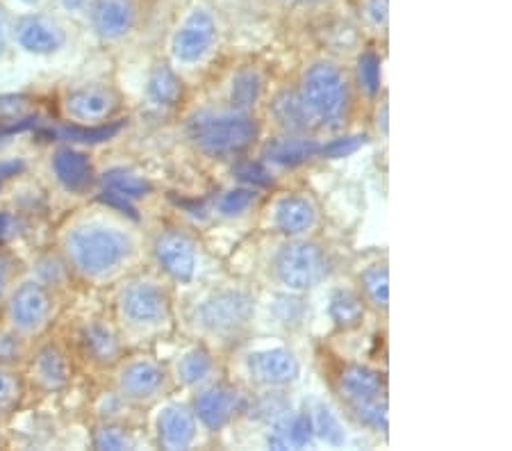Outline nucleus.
<instances>
[{"mask_svg": "<svg viewBox=\"0 0 512 451\" xmlns=\"http://www.w3.org/2000/svg\"><path fill=\"white\" fill-rule=\"evenodd\" d=\"M301 98L315 121L324 126H337L349 103V85L344 73L335 64H315L303 78Z\"/></svg>", "mask_w": 512, "mask_h": 451, "instance_id": "3", "label": "nucleus"}, {"mask_svg": "<svg viewBox=\"0 0 512 451\" xmlns=\"http://www.w3.org/2000/svg\"><path fill=\"white\" fill-rule=\"evenodd\" d=\"M360 87L367 94H376L381 89V60L374 53H365L358 62Z\"/></svg>", "mask_w": 512, "mask_h": 451, "instance_id": "34", "label": "nucleus"}, {"mask_svg": "<svg viewBox=\"0 0 512 451\" xmlns=\"http://www.w3.org/2000/svg\"><path fill=\"white\" fill-rule=\"evenodd\" d=\"M121 310L132 324H158L169 315V301L158 285L135 283L123 292Z\"/></svg>", "mask_w": 512, "mask_h": 451, "instance_id": "7", "label": "nucleus"}, {"mask_svg": "<svg viewBox=\"0 0 512 451\" xmlns=\"http://www.w3.org/2000/svg\"><path fill=\"white\" fill-rule=\"evenodd\" d=\"M253 299L244 292H219L198 308V322L212 333H233L249 322Z\"/></svg>", "mask_w": 512, "mask_h": 451, "instance_id": "5", "label": "nucleus"}, {"mask_svg": "<svg viewBox=\"0 0 512 451\" xmlns=\"http://www.w3.org/2000/svg\"><path fill=\"white\" fill-rule=\"evenodd\" d=\"M12 224H14L12 217L5 215V212H0V235H5L7 231H10Z\"/></svg>", "mask_w": 512, "mask_h": 451, "instance_id": "48", "label": "nucleus"}, {"mask_svg": "<svg viewBox=\"0 0 512 451\" xmlns=\"http://www.w3.org/2000/svg\"><path fill=\"white\" fill-rule=\"evenodd\" d=\"M23 108H26V98L23 96H0V117L3 119L21 117Z\"/></svg>", "mask_w": 512, "mask_h": 451, "instance_id": "43", "label": "nucleus"}, {"mask_svg": "<svg viewBox=\"0 0 512 451\" xmlns=\"http://www.w3.org/2000/svg\"><path fill=\"white\" fill-rule=\"evenodd\" d=\"M253 201H255L253 190H230L219 199V212L226 217L242 215L244 210L251 208Z\"/></svg>", "mask_w": 512, "mask_h": 451, "instance_id": "35", "label": "nucleus"}, {"mask_svg": "<svg viewBox=\"0 0 512 451\" xmlns=\"http://www.w3.org/2000/svg\"><path fill=\"white\" fill-rule=\"evenodd\" d=\"M51 313V299L48 292L37 283H26L14 292L10 301V315L14 324L23 328V331H37L39 326H44Z\"/></svg>", "mask_w": 512, "mask_h": 451, "instance_id": "9", "label": "nucleus"}, {"mask_svg": "<svg viewBox=\"0 0 512 451\" xmlns=\"http://www.w3.org/2000/svg\"><path fill=\"white\" fill-rule=\"evenodd\" d=\"M353 413L358 415V420L369 426V429L385 431L387 429V404L385 399H369V401H358V404H351Z\"/></svg>", "mask_w": 512, "mask_h": 451, "instance_id": "33", "label": "nucleus"}, {"mask_svg": "<svg viewBox=\"0 0 512 451\" xmlns=\"http://www.w3.org/2000/svg\"><path fill=\"white\" fill-rule=\"evenodd\" d=\"M260 96V76L255 71H242L233 82V105L239 110L251 108Z\"/></svg>", "mask_w": 512, "mask_h": 451, "instance_id": "32", "label": "nucleus"}, {"mask_svg": "<svg viewBox=\"0 0 512 451\" xmlns=\"http://www.w3.org/2000/svg\"><path fill=\"white\" fill-rule=\"evenodd\" d=\"M101 203L110 205V208L123 212V215H128L130 219H137V210L132 208V201L126 199V196H121V194H117V192L107 190L105 194H101Z\"/></svg>", "mask_w": 512, "mask_h": 451, "instance_id": "42", "label": "nucleus"}, {"mask_svg": "<svg viewBox=\"0 0 512 451\" xmlns=\"http://www.w3.org/2000/svg\"><path fill=\"white\" fill-rule=\"evenodd\" d=\"M35 374L39 383L48 390H60L69 383V365L55 347L41 349L35 358Z\"/></svg>", "mask_w": 512, "mask_h": 451, "instance_id": "23", "label": "nucleus"}, {"mask_svg": "<svg viewBox=\"0 0 512 451\" xmlns=\"http://www.w3.org/2000/svg\"><path fill=\"white\" fill-rule=\"evenodd\" d=\"M5 41H7V16L3 10H0V53H3Z\"/></svg>", "mask_w": 512, "mask_h": 451, "instance_id": "47", "label": "nucleus"}, {"mask_svg": "<svg viewBox=\"0 0 512 451\" xmlns=\"http://www.w3.org/2000/svg\"><path fill=\"white\" fill-rule=\"evenodd\" d=\"M242 408V395L237 390L217 385V388L205 390L196 399V415L210 431H219L233 420L237 410Z\"/></svg>", "mask_w": 512, "mask_h": 451, "instance_id": "10", "label": "nucleus"}, {"mask_svg": "<svg viewBox=\"0 0 512 451\" xmlns=\"http://www.w3.org/2000/svg\"><path fill=\"white\" fill-rule=\"evenodd\" d=\"M342 395L351 401V404H358V401H369L378 399L383 395V381L376 372H371L369 367L353 365L344 369L340 379Z\"/></svg>", "mask_w": 512, "mask_h": 451, "instance_id": "19", "label": "nucleus"}, {"mask_svg": "<svg viewBox=\"0 0 512 451\" xmlns=\"http://www.w3.org/2000/svg\"><path fill=\"white\" fill-rule=\"evenodd\" d=\"M121 130V123H110V126H66V128H57L55 135L60 139H69V142H78V144H101L112 139Z\"/></svg>", "mask_w": 512, "mask_h": 451, "instance_id": "30", "label": "nucleus"}, {"mask_svg": "<svg viewBox=\"0 0 512 451\" xmlns=\"http://www.w3.org/2000/svg\"><path fill=\"white\" fill-rule=\"evenodd\" d=\"M362 287H365L367 299L374 303L376 308H387L390 303V274L383 265L369 267L365 274H362Z\"/></svg>", "mask_w": 512, "mask_h": 451, "instance_id": "28", "label": "nucleus"}, {"mask_svg": "<svg viewBox=\"0 0 512 451\" xmlns=\"http://www.w3.org/2000/svg\"><path fill=\"white\" fill-rule=\"evenodd\" d=\"M274 114L280 121V126H285L292 133H305V130L312 128L315 117H312L308 105L303 103L301 94L285 92L276 98L274 103Z\"/></svg>", "mask_w": 512, "mask_h": 451, "instance_id": "22", "label": "nucleus"}, {"mask_svg": "<svg viewBox=\"0 0 512 451\" xmlns=\"http://www.w3.org/2000/svg\"><path fill=\"white\" fill-rule=\"evenodd\" d=\"M21 169H23V164L16 162V160L14 162H0V180L16 176Z\"/></svg>", "mask_w": 512, "mask_h": 451, "instance_id": "45", "label": "nucleus"}, {"mask_svg": "<svg viewBox=\"0 0 512 451\" xmlns=\"http://www.w3.org/2000/svg\"><path fill=\"white\" fill-rule=\"evenodd\" d=\"M7 283H10V262L0 253V294L5 292Z\"/></svg>", "mask_w": 512, "mask_h": 451, "instance_id": "46", "label": "nucleus"}, {"mask_svg": "<svg viewBox=\"0 0 512 451\" xmlns=\"http://www.w3.org/2000/svg\"><path fill=\"white\" fill-rule=\"evenodd\" d=\"M276 224L283 233L296 235L308 231L315 224V208L299 196H289L283 199L276 208Z\"/></svg>", "mask_w": 512, "mask_h": 451, "instance_id": "20", "label": "nucleus"}, {"mask_svg": "<svg viewBox=\"0 0 512 451\" xmlns=\"http://www.w3.org/2000/svg\"><path fill=\"white\" fill-rule=\"evenodd\" d=\"M287 3H321V0H287Z\"/></svg>", "mask_w": 512, "mask_h": 451, "instance_id": "50", "label": "nucleus"}, {"mask_svg": "<svg viewBox=\"0 0 512 451\" xmlns=\"http://www.w3.org/2000/svg\"><path fill=\"white\" fill-rule=\"evenodd\" d=\"M367 16L374 26H385L387 21V0H367Z\"/></svg>", "mask_w": 512, "mask_h": 451, "instance_id": "44", "label": "nucleus"}, {"mask_svg": "<svg viewBox=\"0 0 512 451\" xmlns=\"http://www.w3.org/2000/svg\"><path fill=\"white\" fill-rule=\"evenodd\" d=\"M119 385L123 395L130 399H148L160 392L164 385V372L151 360H137L121 372Z\"/></svg>", "mask_w": 512, "mask_h": 451, "instance_id": "15", "label": "nucleus"}, {"mask_svg": "<svg viewBox=\"0 0 512 451\" xmlns=\"http://www.w3.org/2000/svg\"><path fill=\"white\" fill-rule=\"evenodd\" d=\"M328 265L319 246L294 242L280 249L276 258V274L289 290H308L326 276Z\"/></svg>", "mask_w": 512, "mask_h": 451, "instance_id": "4", "label": "nucleus"}, {"mask_svg": "<svg viewBox=\"0 0 512 451\" xmlns=\"http://www.w3.org/2000/svg\"><path fill=\"white\" fill-rule=\"evenodd\" d=\"M60 3L66 7V10H82L89 0H60Z\"/></svg>", "mask_w": 512, "mask_h": 451, "instance_id": "49", "label": "nucleus"}, {"mask_svg": "<svg viewBox=\"0 0 512 451\" xmlns=\"http://www.w3.org/2000/svg\"><path fill=\"white\" fill-rule=\"evenodd\" d=\"M330 317L335 319L337 326L351 328L358 326L365 317V308H362V301L355 297L349 290H337L330 299Z\"/></svg>", "mask_w": 512, "mask_h": 451, "instance_id": "27", "label": "nucleus"}, {"mask_svg": "<svg viewBox=\"0 0 512 451\" xmlns=\"http://www.w3.org/2000/svg\"><path fill=\"white\" fill-rule=\"evenodd\" d=\"M235 174H237L239 180H244V183H249V185L264 187V185L271 183V176L260 167V164H255V162L239 164V167L235 169Z\"/></svg>", "mask_w": 512, "mask_h": 451, "instance_id": "39", "label": "nucleus"}, {"mask_svg": "<svg viewBox=\"0 0 512 451\" xmlns=\"http://www.w3.org/2000/svg\"><path fill=\"white\" fill-rule=\"evenodd\" d=\"M103 185L110 192H117L121 196H126V199H130V201L142 199V196L151 192V185H148V180L139 178L137 174H132V171H128V169H110L103 176Z\"/></svg>", "mask_w": 512, "mask_h": 451, "instance_id": "26", "label": "nucleus"}, {"mask_svg": "<svg viewBox=\"0 0 512 451\" xmlns=\"http://www.w3.org/2000/svg\"><path fill=\"white\" fill-rule=\"evenodd\" d=\"M66 251L80 272L103 276L130 256L132 242L126 233L107 226H82L66 237Z\"/></svg>", "mask_w": 512, "mask_h": 451, "instance_id": "1", "label": "nucleus"}, {"mask_svg": "<svg viewBox=\"0 0 512 451\" xmlns=\"http://www.w3.org/2000/svg\"><path fill=\"white\" fill-rule=\"evenodd\" d=\"M308 415H310V422H312V431H315L321 440H326L328 445H333V447L344 445L346 438H344L342 426H340V422H337V417L330 413L326 406L317 404L315 408H312V413H308Z\"/></svg>", "mask_w": 512, "mask_h": 451, "instance_id": "29", "label": "nucleus"}, {"mask_svg": "<svg viewBox=\"0 0 512 451\" xmlns=\"http://www.w3.org/2000/svg\"><path fill=\"white\" fill-rule=\"evenodd\" d=\"M148 96L158 105H162V108H171L183 96V82H180L171 67L160 64V67L153 69L151 80H148Z\"/></svg>", "mask_w": 512, "mask_h": 451, "instance_id": "25", "label": "nucleus"}, {"mask_svg": "<svg viewBox=\"0 0 512 451\" xmlns=\"http://www.w3.org/2000/svg\"><path fill=\"white\" fill-rule=\"evenodd\" d=\"M117 108V96L103 87H85L66 98V112L78 121H101L107 119Z\"/></svg>", "mask_w": 512, "mask_h": 451, "instance_id": "13", "label": "nucleus"}, {"mask_svg": "<svg viewBox=\"0 0 512 451\" xmlns=\"http://www.w3.org/2000/svg\"><path fill=\"white\" fill-rule=\"evenodd\" d=\"M53 169L57 180L73 194H82L89 190V185H92L94 180V169L92 164H89L87 155L73 149L57 151L53 158Z\"/></svg>", "mask_w": 512, "mask_h": 451, "instance_id": "16", "label": "nucleus"}, {"mask_svg": "<svg viewBox=\"0 0 512 451\" xmlns=\"http://www.w3.org/2000/svg\"><path fill=\"white\" fill-rule=\"evenodd\" d=\"M35 126V119H23V117H14V119H0V146L7 144V139L16 133H23Z\"/></svg>", "mask_w": 512, "mask_h": 451, "instance_id": "40", "label": "nucleus"}, {"mask_svg": "<svg viewBox=\"0 0 512 451\" xmlns=\"http://www.w3.org/2000/svg\"><path fill=\"white\" fill-rule=\"evenodd\" d=\"M362 144H365V137L335 139V142H330L328 146H324V149H319V153L326 155V158H346V155L358 151Z\"/></svg>", "mask_w": 512, "mask_h": 451, "instance_id": "37", "label": "nucleus"}, {"mask_svg": "<svg viewBox=\"0 0 512 451\" xmlns=\"http://www.w3.org/2000/svg\"><path fill=\"white\" fill-rule=\"evenodd\" d=\"M319 153V144L315 139L308 137H285L276 139L267 146V158L271 162L283 164V167H294V164H301L310 160L312 155Z\"/></svg>", "mask_w": 512, "mask_h": 451, "instance_id": "21", "label": "nucleus"}, {"mask_svg": "<svg viewBox=\"0 0 512 451\" xmlns=\"http://www.w3.org/2000/svg\"><path fill=\"white\" fill-rule=\"evenodd\" d=\"M210 372H212V358L208 351H203V349L189 351V354L180 360V365H178L180 379H183L187 385L205 381L210 376Z\"/></svg>", "mask_w": 512, "mask_h": 451, "instance_id": "31", "label": "nucleus"}, {"mask_svg": "<svg viewBox=\"0 0 512 451\" xmlns=\"http://www.w3.org/2000/svg\"><path fill=\"white\" fill-rule=\"evenodd\" d=\"M214 39H217V26L210 12L194 10L173 37V55L185 64L198 62L208 55Z\"/></svg>", "mask_w": 512, "mask_h": 451, "instance_id": "6", "label": "nucleus"}, {"mask_svg": "<svg viewBox=\"0 0 512 451\" xmlns=\"http://www.w3.org/2000/svg\"><path fill=\"white\" fill-rule=\"evenodd\" d=\"M312 436H315V431H312L310 415L296 413L280 417L267 442L271 449H303L310 445Z\"/></svg>", "mask_w": 512, "mask_h": 451, "instance_id": "18", "label": "nucleus"}, {"mask_svg": "<svg viewBox=\"0 0 512 451\" xmlns=\"http://www.w3.org/2000/svg\"><path fill=\"white\" fill-rule=\"evenodd\" d=\"M82 344H85L87 354L98 363H112L119 356V340L110 326L94 322L82 333Z\"/></svg>", "mask_w": 512, "mask_h": 451, "instance_id": "24", "label": "nucleus"}, {"mask_svg": "<svg viewBox=\"0 0 512 451\" xmlns=\"http://www.w3.org/2000/svg\"><path fill=\"white\" fill-rule=\"evenodd\" d=\"M158 429L164 449H187L196 436L194 417L183 406L164 408L158 420Z\"/></svg>", "mask_w": 512, "mask_h": 451, "instance_id": "17", "label": "nucleus"}, {"mask_svg": "<svg viewBox=\"0 0 512 451\" xmlns=\"http://www.w3.org/2000/svg\"><path fill=\"white\" fill-rule=\"evenodd\" d=\"M21 397V383L12 372L0 369V417L10 413Z\"/></svg>", "mask_w": 512, "mask_h": 451, "instance_id": "36", "label": "nucleus"}, {"mask_svg": "<svg viewBox=\"0 0 512 451\" xmlns=\"http://www.w3.org/2000/svg\"><path fill=\"white\" fill-rule=\"evenodd\" d=\"M258 135L255 121L235 112L198 114L189 123V137L198 151L208 155H230L244 151Z\"/></svg>", "mask_w": 512, "mask_h": 451, "instance_id": "2", "label": "nucleus"}, {"mask_svg": "<svg viewBox=\"0 0 512 451\" xmlns=\"http://www.w3.org/2000/svg\"><path fill=\"white\" fill-rule=\"evenodd\" d=\"M16 39L30 53H55L64 44L62 28L44 16H26L16 28Z\"/></svg>", "mask_w": 512, "mask_h": 451, "instance_id": "12", "label": "nucleus"}, {"mask_svg": "<svg viewBox=\"0 0 512 451\" xmlns=\"http://www.w3.org/2000/svg\"><path fill=\"white\" fill-rule=\"evenodd\" d=\"M23 3H28V5H32V3H37V0H23Z\"/></svg>", "mask_w": 512, "mask_h": 451, "instance_id": "51", "label": "nucleus"}, {"mask_svg": "<svg viewBox=\"0 0 512 451\" xmlns=\"http://www.w3.org/2000/svg\"><path fill=\"white\" fill-rule=\"evenodd\" d=\"M96 447L98 449H130L132 440L121 429H112V426H107V429L98 431Z\"/></svg>", "mask_w": 512, "mask_h": 451, "instance_id": "38", "label": "nucleus"}, {"mask_svg": "<svg viewBox=\"0 0 512 451\" xmlns=\"http://www.w3.org/2000/svg\"><path fill=\"white\" fill-rule=\"evenodd\" d=\"M249 372L262 385H287L299 376V363L292 351L269 349L249 356Z\"/></svg>", "mask_w": 512, "mask_h": 451, "instance_id": "11", "label": "nucleus"}, {"mask_svg": "<svg viewBox=\"0 0 512 451\" xmlns=\"http://www.w3.org/2000/svg\"><path fill=\"white\" fill-rule=\"evenodd\" d=\"M21 356V342L16 335L0 331V363H7V360H16Z\"/></svg>", "mask_w": 512, "mask_h": 451, "instance_id": "41", "label": "nucleus"}, {"mask_svg": "<svg viewBox=\"0 0 512 451\" xmlns=\"http://www.w3.org/2000/svg\"><path fill=\"white\" fill-rule=\"evenodd\" d=\"M135 26L132 0H98L94 7V28L105 39H119Z\"/></svg>", "mask_w": 512, "mask_h": 451, "instance_id": "14", "label": "nucleus"}, {"mask_svg": "<svg viewBox=\"0 0 512 451\" xmlns=\"http://www.w3.org/2000/svg\"><path fill=\"white\" fill-rule=\"evenodd\" d=\"M155 258L164 272L180 283H189L196 269L194 244L180 233H164L155 242Z\"/></svg>", "mask_w": 512, "mask_h": 451, "instance_id": "8", "label": "nucleus"}]
</instances>
